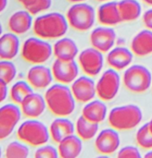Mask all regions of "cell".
Wrapping results in <instances>:
<instances>
[{
    "label": "cell",
    "instance_id": "obj_35",
    "mask_svg": "<svg viewBox=\"0 0 152 158\" xmlns=\"http://www.w3.org/2000/svg\"><path fill=\"white\" fill-rule=\"evenodd\" d=\"M8 83L4 81L3 80H0V101L1 103L4 102L8 94Z\"/></svg>",
    "mask_w": 152,
    "mask_h": 158
},
{
    "label": "cell",
    "instance_id": "obj_41",
    "mask_svg": "<svg viewBox=\"0 0 152 158\" xmlns=\"http://www.w3.org/2000/svg\"><path fill=\"white\" fill-rule=\"evenodd\" d=\"M146 5H149V6H152V0H142Z\"/></svg>",
    "mask_w": 152,
    "mask_h": 158
},
{
    "label": "cell",
    "instance_id": "obj_28",
    "mask_svg": "<svg viewBox=\"0 0 152 158\" xmlns=\"http://www.w3.org/2000/svg\"><path fill=\"white\" fill-rule=\"evenodd\" d=\"M32 93H33V86L25 81H19L15 82L9 91V96L13 103L20 105L23 100Z\"/></svg>",
    "mask_w": 152,
    "mask_h": 158
},
{
    "label": "cell",
    "instance_id": "obj_42",
    "mask_svg": "<svg viewBox=\"0 0 152 158\" xmlns=\"http://www.w3.org/2000/svg\"><path fill=\"white\" fill-rule=\"evenodd\" d=\"M148 125H149V128H150V131H151L152 133V118L150 120V122L148 123Z\"/></svg>",
    "mask_w": 152,
    "mask_h": 158
},
{
    "label": "cell",
    "instance_id": "obj_32",
    "mask_svg": "<svg viewBox=\"0 0 152 158\" xmlns=\"http://www.w3.org/2000/svg\"><path fill=\"white\" fill-rule=\"evenodd\" d=\"M35 158H58L59 157V151L57 148H55L52 145H41L39 146L35 153H34Z\"/></svg>",
    "mask_w": 152,
    "mask_h": 158
},
{
    "label": "cell",
    "instance_id": "obj_19",
    "mask_svg": "<svg viewBox=\"0 0 152 158\" xmlns=\"http://www.w3.org/2000/svg\"><path fill=\"white\" fill-rule=\"evenodd\" d=\"M53 54L57 59L62 61L74 60L79 55L78 45L72 38L61 37L54 44Z\"/></svg>",
    "mask_w": 152,
    "mask_h": 158
},
{
    "label": "cell",
    "instance_id": "obj_21",
    "mask_svg": "<svg viewBox=\"0 0 152 158\" xmlns=\"http://www.w3.org/2000/svg\"><path fill=\"white\" fill-rule=\"evenodd\" d=\"M98 19L100 24L105 26H114L122 22L118 1H107L98 9Z\"/></svg>",
    "mask_w": 152,
    "mask_h": 158
},
{
    "label": "cell",
    "instance_id": "obj_13",
    "mask_svg": "<svg viewBox=\"0 0 152 158\" xmlns=\"http://www.w3.org/2000/svg\"><path fill=\"white\" fill-rule=\"evenodd\" d=\"M51 69L54 79L58 82L67 85L72 83L79 74V67L75 60L62 61L56 58Z\"/></svg>",
    "mask_w": 152,
    "mask_h": 158
},
{
    "label": "cell",
    "instance_id": "obj_40",
    "mask_svg": "<svg viewBox=\"0 0 152 158\" xmlns=\"http://www.w3.org/2000/svg\"><path fill=\"white\" fill-rule=\"evenodd\" d=\"M67 1H69L70 3L75 4V3H80V2H85V0H67Z\"/></svg>",
    "mask_w": 152,
    "mask_h": 158
},
{
    "label": "cell",
    "instance_id": "obj_43",
    "mask_svg": "<svg viewBox=\"0 0 152 158\" xmlns=\"http://www.w3.org/2000/svg\"><path fill=\"white\" fill-rule=\"evenodd\" d=\"M97 1H99V2H107V1H110V0H97Z\"/></svg>",
    "mask_w": 152,
    "mask_h": 158
},
{
    "label": "cell",
    "instance_id": "obj_1",
    "mask_svg": "<svg viewBox=\"0 0 152 158\" xmlns=\"http://www.w3.org/2000/svg\"><path fill=\"white\" fill-rule=\"evenodd\" d=\"M45 99L47 108L56 117H68L75 109L76 100L67 84L59 82L50 85L45 94Z\"/></svg>",
    "mask_w": 152,
    "mask_h": 158
},
{
    "label": "cell",
    "instance_id": "obj_8",
    "mask_svg": "<svg viewBox=\"0 0 152 158\" xmlns=\"http://www.w3.org/2000/svg\"><path fill=\"white\" fill-rule=\"evenodd\" d=\"M97 84V95L99 99L109 102L115 98L121 86V77L114 69H107L102 73Z\"/></svg>",
    "mask_w": 152,
    "mask_h": 158
},
{
    "label": "cell",
    "instance_id": "obj_4",
    "mask_svg": "<svg viewBox=\"0 0 152 158\" xmlns=\"http://www.w3.org/2000/svg\"><path fill=\"white\" fill-rule=\"evenodd\" d=\"M17 137L20 141L30 146L39 147L49 141V128L36 118H30L19 126Z\"/></svg>",
    "mask_w": 152,
    "mask_h": 158
},
{
    "label": "cell",
    "instance_id": "obj_17",
    "mask_svg": "<svg viewBox=\"0 0 152 158\" xmlns=\"http://www.w3.org/2000/svg\"><path fill=\"white\" fill-rule=\"evenodd\" d=\"M134 53L124 46H117L111 49L107 54V63L117 71L126 69L132 63Z\"/></svg>",
    "mask_w": 152,
    "mask_h": 158
},
{
    "label": "cell",
    "instance_id": "obj_11",
    "mask_svg": "<svg viewBox=\"0 0 152 158\" xmlns=\"http://www.w3.org/2000/svg\"><path fill=\"white\" fill-rule=\"evenodd\" d=\"M120 144L121 139L118 131L113 128L102 130L96 136L95 147L101 155L109 156L114 154L118 151Z\"/></svg>",
    "mask_w": 152,
    "mask_h": 158
},
{
    "label": "cell",
    "instance_id": "obj_6",
    "mask_svg": "<svg viewBox=\"0 0 152 158\" xmlns=\"http://www.w3.org/2000/svg\"><path fill=\"white\" fill-rule=\"evenodd\" d=\"M66 18L70 27L78 31H86L94 26L96 10L87 3H75L68 8Z\"/></svg>",
    "mask_w": 152,
    "mask_h": 158
},
{
    "label": "cell",
    "instance_id": "obj_27",
    "mask_svg": "<svg viewBox=\"0 0 152 158\" xmlns=\"http://www.w3.org/2000/svg\"><path fill=\"white\" fill-rule=\"evenodd\" d=\"M99 124L92 123L85 118L82 115L77 118L75 123V132L83 141H89L98 135Z\"/></svg>",
    "mask_w": 152,
    "mask_h": 158
},
{
    "label": "cell",
    "instance_id": "obj_3",
    "mask_svg": "<svg viewBox=\"0 0 152 158\" xmlns=\"http://www.w3.org/2000/svg\"><path fill=\"white\" fill-rule=\"evenodd\" d=\"M143 119L141 108L134 104L119 106L108 114V121L111 128L118 131H131L137 127Z\"/></svg>",
    "mask_w": 152,
    "mask_h": 158
},
{
    "label": "cell",
    "instance_id": "obj_14",
    "mask_svg": "<svg viewBox=\"0 0 152 158\" xmlns=\"http://www.w3.org/2000/svg\"><path fill=\"white\" fill-rule=\"evenodd\" d=\"M71 90L77 102L86 104L97 94V84L90 76H81L72 83Z\"/></svg>",
    "mask_w": 152,
    "mask_h": 158
},
{
    "label": "cell",
    "instance_id": "obj_31",
    "mask_svg": "<svg viewBox=\"0 0 152 158\" xmlns=\"http://www.w3.org/2000/svg\"><path fill=\"white\" fill-rule=\"evenodd\" d=\"M17 75V68L11 60H1L0 62V80L7 83H11Z\"/></svg>",
    "mask_w": 152,
    "mask_h": 158
},
{
    "label": "cell",
    "instance_id": "obj_33",
    "mask_svg": "<svg viewBox=\"0 0 152 158\" xmlns=\"http://www.w3.org/2000/svg\"><path fill=\"white\" fill-rule=\"evenodd\" d=\"M52 5V0H36L27 10L32 15H37L43 11H46L50 8Z\"/></svg>",
    "mask_w": 152,
    "mask_h": 158
},
{
    "label": "cell",
    "instance_id": "obj_38",
    "mask_svg": "<svg viewBox=\"0 0 152 158\" xmlns=\"http://www.w3.org/2000/svg\"><path fill=\"white\" fill-rule=\"evenodd\" d=\"M7 6V0H0V10L3 12Z\"/></svg>",
    "mask_w": 152,
    "mask_h": 158
},
{
    "label": "cell",
    "instance_id": "obj_44",
    "mask_svg": "<svg viewBox=\"0 0 152 158\" xmlns=\"http://www.w3.org/2000/svg\"><path fill=\"white\" fill-rule=\"evenodd\" d=\"M151 87H152V84H151Z\"/></svg>",
    "mask_w": 152,
    "mask_h": 158
},
{
    "label": "cell",
    "instance_id": "obj_5",
    "mask_svg": "<svg viewBox=\"0 0 152 158\" xmlns=\"http://www.w3.org/2000/svg\"><path fill=\"white\" fill-rule=\"evenodd\" d=\"M20 55L29 64H44L53 55V46L45 39L38 36L29 37L21 46Z\"/></svg>",
    "mask_w": 152,
    "mask_h": 158
},
{
    "label": "cell",
    "instance_id": "obj_15",
    "mask_svg": "<svg viewBox=\"0 0 152 158\" xmlns=\"http://www.w3.org/2000/svg\"><path fill=\"white\" fill-rule=\"evenodd\" d=\"M27 81L34 89H46L48 88L54 79L52 69L43 64L33 65L29 69L27 72Z\"/></svg>",
    "mask_w": 152,
    "mask_h": 158
},
{
    "label": "cell",
    "instance_id": "obj_23",
    "mask_svg": "<svg viewBox=\"0 0 152 158\" xmlns=\"http://www.w3.org/2000/svg\"><path fill=\"white\" fill-rule=\"evenodd\" d=\"M131 50L137 56L142 57L152 54V31L142 30L137 33L131 42Z\"/></svg>",
    "mask_w": 152,
    "mask_h": 158
},
{
    "label": "cell",
    "instance_id": "obj_24",
    "mask_svg": "<svg viewBox=\"0 0 152 158\" xmlns=\"http://www.w3.org/2000/svg\"><path fill=\"white\" fill-rule=\"evenodd\" d=\"M58 151L61 158L78 157L83 151V140L77 134H72L58 143Z\"/></svg>",
    "mask_w": 152,
    "mask_h": 158
},
{
    "label": "cell",
    "instance_id": "obj_29",
    "mask_svg": "<svg viewBox=\"0 0 152 158\" xmlns=\"http://www.w3.org/2000/svg\"><path fill=\"white\" fill-rule=\"evenodd\" d=\"M29 156V148L26 143L18 141H13L5 150V157L6 158H27Z\"/></svg>",
    "mask_w": 152,
    "mask_h": 158
},
{
    "label": "cell",
    "instance_id": "obj_10",
    "mask_svg": "<svg viewBox=\"0 0 152 158\" xmlns=\"http://www.w3.org/2000/svg\"><path fill=\"white\" fill-rule=\"evenodd\" d=\"M20 106L15 103L7 104L0 108V139H7L15 130L21 118Z\"/></svg>",
    "mask_w": 152,
    "mask_h": 158
},
{
    "label": "cell",
    "instance_id": "obj_26",
    "mask_svg": "<svg viewBox=\"0 0 152 158\" xmlns=\"http://www.w3.org/2000/svg\"><path fill=\"white\" fill-rule=\"evenodd\" d=\"M118 7L123 21L136 20L142 13V6L137 0L118 1Z\"/></svg>",
    "mask_w": 152,
    "mask_h": 158
},
{
    "label": "cell",
    "instance_id": "obj_9",
    "mask_svg": "<svg viewBox=\"0 0 152 158\" xmlns=\"http://www.w3.org/2000/svg\"><path fill=\"white\" fill-rule=\"evenodd\" d=\"M78 64L85 75L96 77L103 69V53L93 46L88 47L78 55Z\"/></svg>",
    "mask_w": 152,
    "mask_h": 158
},
{
    "label": "cell",
    "instance_id": "obj_22",
    "mask_svg": "<svg viewBox=\"0 0 152 158\" xmlns=\"http://www.w3.org/2000/svg\"><path fill=\"white\" fill-rule=\"evenodd\" d=\"M82 116L92 123L100 124L108 116V107L105 101L98 99L86 103L82 109Z\"/></svg>",
    "mask_w": 152,
    "mask_h": 158
},
{
    "label": "cell",
    "instance_id": "obj_36",
    "mask_svg": "<svg viewBox=\"0 0 152 158\" xmlns=\"http://www.w3.org/2000/svg\"><path fill=\"white\" fill-rule=\"evenodd\" d=\"M143 22L147 29H150L152 31V8L148 9L143 14Z\"/></svg>",
    "mask_w": 152,
    "mask_h": 158
},
{
    "label": "cell",
    "instance_id": "obj_7",
    "mask_svg": "<svg viewBox=\"0 0 152 158\" xmlns=\"http://www.w3.org/2000/svg\"><path fill=\"white\" fill-rule=\"evenodd\" d=\"M123 83L131 93H145L152 84L151 72L143 65L129 66L123 75Z\"/></svg>",
    "mask_w": 152,
    "mask_h": 158
},
{
    "label": "cell",
    "instance_id": "obj_39",
    "mask_svg": "<svg viewBox=\"0 0 152 158\" xmlns=\"http://www.w3.org/2000/svg\"><path fill=\"white\" fill-rule=\"evenodd\" d=\"M144 157L145 158H152V149H150V151H148V152L145 154Z\"/></svg>",
    "mask_w": 152,
    "mask_h": 158
},
{
    "label": "cell",
    "instance_id": "obj_20",
    "mask_svg": "<svg viewBox=\"0 0 152 158\" xmlns=\"http://www.w3.org/2000/svg\"><path fill=\"white\" fill-rule=\"evenodd\" d=\"M75 125L67 117H58L49 126L50 138L56 143L61 142L64 138L74 134Z\"/></svg>",
    "mask_w": 152,
    "mask_h": 158
},
{
    "label": "cell",
    "instance_id": "obj_2",
    "mask_svg": "<svg viewBox=\"0 0 152 158\" xmlns=\"http://www.w3.org/2000/svg\"><path fill=\"white\" fill-rule=\"evenodd\" d=\"M69 26L66 16L54 11L38 16L33 20V31L34 34L40 38L53 40L63 37Z\"/></svg>",
    "mask_w": 152,
    "mask_h": 158
},
{
    "label": "cell",
    "instance_id": "obj_18",
    "mask_svg": "<svg viewBox=\"0 0 152 158\" xmlns=\"http://www.w3.org/2000/svg\"><path fill=\"white\" fill-rule=\"evenodd\" d=\"M33 16L27 9L14 12L7 20L8 30L17 35L26 33L33 25Z\"/></svg>",
    "mask_w": 152,
    "mask_h": 158
},
{
    "label": "cell",
    "instance_id": "obj_30",
    "mask_svg": "<svg viewBox=\"0 0 152 158\" xmlns=\"http://www.w3.org/2000/svg\"><path fill=\"white\" fill-rule=\"evenodd\" d=\"M136 141L138 146L145 150L152 149V133L148 123L141 126L136 135Z\"/></svg>",
    "mask_w": 152,
    "mask_h": 158
},
{
    "label": "cell",
    "instance_id": "obj_37",
    "mask_svg": "<svg viewBox=\"0 0 152 158\" xmlns=\"http://www.w3.org/2000/svg\"><path fill=\"white\" fill-rule=\"evenodd\" d=\"M20 5H22L24 6L25 9H27L28 7H30L36 0H17Z\"/></svg>",
    "mask_w": 152,
    "mask_h": 158
},
{
    "label": "cell",
    "instance_id": "obj_34",
    "mask_svg": "<svg viewBox=\"0 0 152 158\" xmlns=\"http://www.w3.org/2000/svg\"><path fill=\"white\" fill-rule=\"evenodd\" d=\"M141 156H142L140 154V151L136 146L132 145L121 148L117 154V157L119 158H140Z\"/></svg>",
    "mask_w": 152,
    "mask_h": 158
},
{
    "label": "cell",
    "instance_id": "obj_25",
    "mask_svg": "<svg viewBox=\"0 0 152 158\" xmlns=\"http://www.w3.org/2000/svg\"><path fill=\"white\" fill-rule=\"evenodd\" d=\"M20 51V39L13 32H7L0 37V57L1 60H12Z\"/></svg>",
    "mask_w": 152,
    "mask_h": 158
},
{
    "label": "cell",
    "instance_id": "obj_12",
    "mask_svg": "<svg viewBox=\"0 0 152 158\" xmlns=\"http://www.w3.org/2000/svg\"><path fill=\"white\" fill-rule=\"evenodd\" d=\"M89 39L93 47L102 53H108L114 46L116 32L111 26H98L91 31Z\"/></svg>",
    "mask_w": 152,
    "mask_h": 158
},
{
    "label": "cell",
    "instance_id": "obj_16",
    "mask_svg": "<svg viewBox=\"0 0 152 158\" xmlns=\"http://www.w3.org/2000/svg\"><path fill=\"white\" fill-rule=\"evenodd\" d=\"M22 114L29 118H37L43 115L47 107L45 96L38 93H32L20 105Z\"/></svg>",
    "mask_w": 152,
    "mask_h": 158
}]
</instances>
